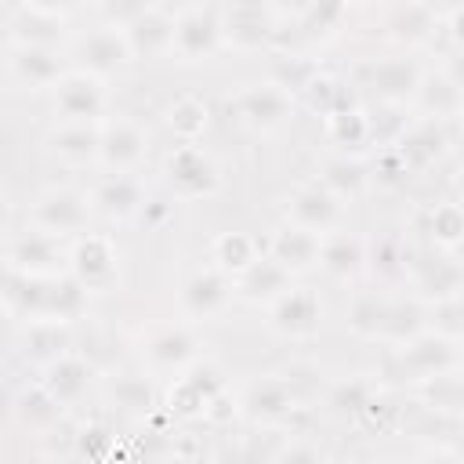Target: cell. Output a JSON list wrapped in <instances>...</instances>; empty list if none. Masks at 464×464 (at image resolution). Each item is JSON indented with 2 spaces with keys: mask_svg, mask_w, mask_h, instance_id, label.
I'll return each instance as SVG.
<instances>
[{
  "mask_svg": "<svg viewBox=\"0 0 464 464\" xmlns=\"http://www.w3.org/2000/svg\"><path fill=\"white\" fill-rule=\"evenodd\" d=\"M91 210H94L91 196H83L76 188H47L33 203V225L51 236H69V232L87 228Z\"/></svg>",
  "mask_w": 464,
  "mask_h": 464,
  "instance_id": "cell-7",
  "label": "cell"
},
{
  "mask_svg": "<svg viewBox=\"0 0 464 464\" xmlns=\"http://www.w3.org/2000/svg\"><path fill=\"white\" fill-rule=\"evenodd\" d=\"M286 221L301 225L315 236H330V232L341 228V199L330 188H323L319 181L297 185L286 199Z\"/></svg>",
  "mask_w": 464,
  "mask_h": 464,
  "instance_id": "cell-12",
  "label": "cell"
},
{
  "mask_svg": "<svg viewBox=\"0 0 464 464\" xmlns=\"http://www.w3.org/2000/svg\"><path fill=\"white\" fill-rule=\"evenodd\" d=\"M91 381H94V370H91V362L80 359V355H62V359H54V362H47V366H44V377H40V384H44L62 406L80 402V399L87 395Z\"/></svg>",
  "mask_w": 464,
  "mask_h": 464,
  "instance_id": "cell-26",
  "label": "cell"
},
{
  "mask_svg": "<svg viewBox=\"0 0 464 464\" xmlns=\"http://www.w3.org/2000/svg\"><path fill=\"white\" fill-rule=\"evenodd\" d=\"M7 33H11V44L54 47V40H62L65 33V11L47 4H14L7 7Z\"/></svg>",
  "mask_w": 464,
  "mask_h": 464,
  "instance_id": "cell-19",
  "label": "cell"
},
{
  "mask_svg": "<svg viewBox=\"0 0 464 464\" xmlns=\"http://www.w3.org/2000/svg\"><path fill=\"white\" fill-rule=\"evenodd\" d=\"M326 138L341 149H359V145L373 141L370 138V116L362 109H352V105L337 109V112L326 116Z\"/></svg>",
  "mask_w": 464,
  "mask_h": 464,
  "instance_id": "cell-40",
  "label": "cell"
},
{
  "mask_svg": "<svg viewBox=\"0 0 464 464\" xmlns=\"http://www.w3.org/2000/svg\"><path fill=\"white\" fill-rule=\"evenodd\" d=\"M109 450H112V435H109V428L91 424V428H83V431H80V453H83V457L102 460Z\"/></svg>",
  "mask_w": 464,
  "mask_h": 464,
  "instance_id": "cell-43",
  "label": "cell"
},
{
  "mask_svg": "<svg viewBox=\"0 0 464 464\" xmlns=\"http://www.w3.org/2000/svg\"><path fill=\"white\" fill-rule=\"evenodd\" d=\"M290 272L279 265V261H272L268 254H261V261H254L239 279H236V297H243L246 304H276L283 294H290L294 286H290Z\"/></svg>",
  "mask_w": 464,
  "mask_h": 464,
  "instance_id": "cell-23",
  "label": "cell"
},
{
  "mask_svg": "<svg viewBox=\"0 0 464 464\" xmlns=\"http://www.w3.org/2000/svg\"><path fill=\"white\" fill-rule=\"evenodd\" d=\"M460 308H464V301H460Z\"/></svg>",
  "mask_w": 464,
  "mask_h": 464,
  "instance_id": "cell-53",
  "label": "cell"
},
{
  "mask_svg": "<svg viewBox=\"0 0 464 464\" xmlns=\"http://www.w3.org/2000/svg\"><path fill=\"white\" fill-rule=\"evenodd\" d=\"M373 464H399V460H373Z\"/></svg>",
  "mask_w": 464,
  "mask_h": 464,
  "instance_id": "cell-50",
  "label": "cell"
},
{
  "mask_svg": "<svg viewBox=\"0 0 464 464\" xmlns=\"http://www.w3.org/2000/svg\"><path fill=\"white\" fill-rule=\"evenodd\" d=\"M446 29H450L453 44H457V47H464V4H457V7H450V11H446Z\"/></svg>",
  "mask_w": 464,
  "mask_h": 464,
  "instance_id": "cell-45",
  "label": "cell"
},
{
  "mask_svg": "<svg viewBox=\"0 0 464 464\" xmlns=\"http://www.w3.org/2000/svg\"><path fill=\"white\" fill-rule=\"evenodd\" d=\"M130 40L134 58H156L174 51V7H160V4H138V11L120 25Z\"/></svg>",
  "mask_w": 464,
  "mask_h": 464,
  "instance_id": "cell-10",
  "label": "cell"
},
{
  "mask_svg": "<svg viewBox=\"0 0 464 464\" xmlns=\"http://www.w3.org/2000/svg\"><path fill=\"white\" fill-rule=\"evenodd\" d=\"M424 232L435 246L450 250L457 243H464V203L460 199H450V203H435L424 218Z\"/></svg>",
  "mask_w": 464,
  "mask_h": 464,
  "instance_id": "cell-38",
  "label": "cell"
},
{
  "mask_svg": "<svg viewBox=\"0 0 464 464\" xmlns=\"http://www.w3.org/2000/svg\"><path fill=\"white\" fill-rule=\"evenodd\" d=\"M319 185L330 188L337 199H355V196H362L366 185H370V167H366L359 156H352V152L330 156V160L323 163V170H319Z\"/></svg>",
  "mask_w": 464,
  "mask_h": 464,
  "instance_id": "cell-30",
  "label": "cell"
},
{
  "mask_svg": "<svg viewBox=\"0 0 464 464\" xmlns=\"http://www.w3.org/2000/svg\"><path fill=\"white\" fill-rule=\"evenodd\" d=\"M218 395H221V377H218V370H214V366H199V370L181 373V377L170 384L167 406H170V413H178V417H196V413H207Z\"/></svg>",
  "mask_w": 464,
  "mask_h": 464,
  "instance_id": "cell-22",
  "label": "cell"
},
{
  "mask_svg": "<svg viewBox=\"0 0 464 464\" xmlns=\"http://www.w3.org/2000/svg\"><path fill=\"white\" fill-rule=\"evenodd\" d=\"M384 315H388V297L377 294H359L348 308V330L359 337H381L384 330Z\"/></svg>",
  "mask_w": 464,
  "mask_h": 464,
  "instance_id": "cell-41",
  "label": "cell"
},
{
  "mask_svg": "<svg viewBox=\"0 0 464 464\" xmlns=\"http://www.w3.org/2000/svg\"><path fill=\"white\" fill-rule=\"evenodd\" d=\"M276 7L268 4H225L221 7V40L236 51H261L276 40Z\"/></svg>",
  "mask_w": 464,
  "mask_h": 464,
  "instance_id": "cell-4",
  "label": "cell"
},
{
  "mask_svg": "<svg viewBox=\"0 0 464 464\" xmlns=\"http://www.w3.org/2000/svg\"><path fill=\"white\" fill-rule=\"evenodd\" d=\"M355 76L381 105H399V109L417 98L420 80H424V72L413 58H370L359 65Z\"/></svg>",
  "mask_w": 464,
  "mask_h": 464,
  "instance_id": "cell-1",
  "label": "cell"
},
{
  "mask_svg": "<svg viewBox=\"0 0 464 464\" xmlns=\"http://www.w3.org/2000/svg\"><path fill=\"white\" fill-rule=\"evenodd\" d=\"M7 69L11 76L29 87V91H44V87H58L69 69H65V58L58 47H47V44H11L7 51Z\"/></svg>",
  "mask_w": 464,
  "mask_h": 464,
  "instance_id": "cell-8",
  "label": "cell"
},
{
  "mask_svg": "<svg viewBox=\"0 0 464 464\" xmlns=\"http://www.w3.org/2000/svg\"><path fill=\"white\" fill-rule=\"evenodd\" d=\"M145 203H149V192L134 174H109L91 188V207L109 221L141 218Z\"/></svg>",
  "mask_w": 464,
  "mask_h": 464,
  "instance_id": "cell-17",
  "label": "cell"
},
{
  "mask_svg": "<svg viewBox=\"0 0 464 464\" xmlns=\"http://www.w3.org/2000/svg\"><path fill=\"white\" fill-rule=\"evenodd\" d=\"M457 192H460V203H464V170H460V178H457Z\"/></svg>",
  "mask_w": 464,
  "mask_h": 464,
  "instance_id": "cell-48",
  "label": "cell"
},
{
  "mask_svg": "<svg viewBox=\"0 0 464 464\" xmlns=\"http://www.w3.org/2000/svg\"><path fill=\"white\" fill-rule=\"evenodd\" d=\"M413 290H417V301H431V304L460 301L464 297V268L446 254L420 257L413 265Z\"/></svg>",
  "mask_w": 464,
  "mask_h": 464,
  "instance_id": "cell-18",
  "label": "cell"
},
{
  "mask_svg": "<svg viewBox=\"0 0 464 464\" xmlns=\"http://www.w3.org/2000/svg\"><path fill=\"white\" fill-rule=\"evenodd\" d=\"M460 127H464V105H460Z\"/></svg>",
  "mask_w": 464,
  "mask_h": 464,
  "instance_id": "cell-51",
  "label": "cell"
},
{
  "mask_svg": "<svg viewBox=\"0 0 464 464\" xmlns=\"http://www.w3.org/2000/svg\"><path fill=\"white\" fill-rule=\"evenodd\" d=\"M450 149V138H446V127L439 120H420L413 127H406V134L392 145V152L399 156L402 170H428L431 163H439Z\"/></svg>",
  "mask_w": 464,
  "mask_h": 464,
  "instance_id": "cell-20",
  "label": "cell"
},
{
  "mask_svg": "<svg viewBox=\"0 0 464 464\" xmlns=\"http://www.w3.org/2000/svg\"><path fill=\"white\" fill-rule=\"evenodd\" d=\"M218 47H225L221 7H214V4L174 7V54H181L185 62H203Z\"/></svg>",
  "mask_w": 464,
  "mask_h": 464,
  "instance_id": "cell-3",
  "label": "cell"
},
{
  "mask_svg": "<svg viewBox=\"0 0 464 464\" xmlns=\"http://www.w3.org/2000/svg\"><path fill=\"white\" fill-rule=\"evenodd\" d=\"M210 257H214V268H221L232 279H239L254 261H261L257 239L246 236V232H221L210 246Z\"/></svg>",
  "mask_w": 464,
  "mask_h": 464,
  "instance_id": "cell-32",
  "label": "cell"
},
{
  "mask_svg": "<svg viewBox=\"0 0 464 464\" xmlns=\"http://www.w3.org/2000/svg\"><path fill=\"white\" fill-rule=\"evenodd\" d=\"M424 334V308L420 301H406V297H395L388 301V315H384V330L381 337L384 341H395V344H410L413 337Z\"/></svg>",
  "mask_w": 464,
  "mask_h": 464,
  "instance_id": "cell-37",
  "label": "cell"
},
{
  "mask_svg": "<svg viewBox=\"0 0 464 464\" xmlns=\"http://www.w3.org/2000/svg\"><path fill=\"white\" fill-rule=\"evenodd\" d=\"M457 457H460V464H464V442H460V450H457Z\"/></svg>",
  "mask_w": 464,
  "mask_h": 464,
  "instance_id": "cell-49",
  "label": "cell"
},
{
  "mask_svg": "<svg viewBox=\"0 0 464 464\" xmlns=\"http://www.w3.org/2000/svg\"><path fill=\"white\" fill-rule=\"evenodd\" d=\"M149 152V138L141 130V123L127 120V116H112L102 120V149H98V163L116 170V174H130Z\"/></svg>",
  "mask_w": 464,
  "mask_h": 464,
  "instance_id": "cell-11",
  "label": "cell"
},
{
  "mask_svg": "<svg viewBox=\"0 0 464 464\" xmlns=\"http://www.w3.org/2000/svg\"><path fill=\"white\" fill-rule=\"evenodd\" d=\"M22 344H25V355L29 359H36V362H54V359H62V355H69L65 348H69V323H54V319H36V323H29L25 326V337H22Z\"/></svg>",
  "mask_w": 464,
  "mask_h": 464,
  "instance_id": "cell-33",
  "label": "cell"
},
{
  "mask_svg": "<svg viewBox=\"0 0 464 464\" xmlns=\"http://www.w3.org/2000/svg\"><path fill=\"white\" fill-rule=\"evenodd\" d=\"M167 127L181 145H196L203 138V130L210 127V109L203 98L196 94H181L170 109H167Z\"/></svg>",
  "mask_w": 464,
  "mask_h": 464,
  "instance_id": "cell-34",
  "label": "cell"
},
{
  "mask_svg": "<svg viewBox=\"0 0 464 464\" xmlns=\"http://www.w3.org/2000/svg\"><path fill=\"white\" fill-rule=\"evenodd\" d=\"M47 149L62 163H72V167L91 163L98 160V149H102V123H62L58 130H51Z\"/></svg>",
  "mask_w": 464,
  "mask_h": 464,
  "instance_id": "cell-27",
  "label": "cell"
},
{
  "mask_svg": "<svg viewBox=\"0 0 464 464\" xmlns=\"http://www.w3.org/2000/svg\"><path fill=\"white\" fill-rule=\"evenodd\" d=\"M330 406H334L337 413H344V417H355V413L370 410V392H366L362 381H341V384H334V392H330Z\"/></svg>",
  "mask_w": 464,
  "mask_h": 464,
  "instance_id": "cell-42",
  "label": "cell"
},
{
  "mask_svg": "<svg viewBox=\"0 0 464 464\" xmlns=\"http://www.w3.org/2000/svg\"><path fill=\"white\" fill-rule=\"evenodd\" d=\"M319 250H323V236L301 228V225H279L272 243H268V257L279 261L290 276H301V272H312L319 265Z\"/></svg>",
  "mask_w": 464,
  "mask_h": 464,
  "instance_id": "cell-21",
  "label": "cell"
},
{
  "mask_svg": "<svg viewBox=\"0 0 464 464\" xmlns=\"http://www.w3.org/2000/svg\"><path fill=\"white\" fill-rule=\"evenodd\" d=\"M54 112H62L65 123H98L105 116V83H102V76L72 69L54 87Z\"/></svg>",
  "mask_w": 464,
  "mask_h": 464,
  "instance_id": "cell-9",
  "label": "cell"
},
{
  "mask_svg": "<svg viewBox=\"0 0 464 464\" xmlns=\"http://www.w3.org/2000/svg\"><path fill=\"white\" fill-rule=\"evenodd\" d=\"M69 276H76L87 290H105L116 279V246L109 236L83 232L69 250Z\"/></svg>",
  "mask_w": 464,
  "mask_h": 464,
  "instance_id": "cell-14",
  "label": "cell"
},
{
  "mask_svg": "<svg viewBox=\"0 0 464 464\" xmlns=\"http://www.w3.org/2000/svg\"><path fill=\"white\" fill-rule=\"evenodd\" d=\"M232 109L239 116V123L254 127V130H276L290 120L294 112V94H286L279 83L265 80V83H250L243 91H236Z\"/></svg>",
  "mask_w": 464,
  "mask_h": 464,
  "instance_id": "cell-6",
  "label": "cell"
},
{
  "mask_svg": "<svg viewBox=\"0 0 464 464\" xmlns=\"http://www.w3.org/2000/svg\"><path fill=\"white\" fill-rule=\"evenodd\" d=\"M439 25V11L428 4H395L384 14V29L399 44H424Z\"/></svg>",
  "mask_w": 464,
  "mask_h": 464,
  "instance_id": "cell-29",
  "label": "cell"
},
{
  "mask_svg": "<svg viewBox=\"0 0 464 464\" xmlns=\"http://www.w3.org/2000/svg\"><path fill=\"white\" fill-rule=\"evenodd\" d=\"M276 464H326V457H323V450L312 446V442H290V446L276 457Z\"/></svg>",
  "mask_w": 464,
  "mask_h": 464,
  "instance_id": "cell-44",
  "label": "cell"
},
{
  "mask_svg": "<svg viewBox=\"0 0 464 464\" xmlns=\"http://www.w3.org/2000/svg\"><path fill=\"white\" fill-rule=\"evenodd\" d=\"M232 294H236V279L210 265V268H203V272H196V276L185 279L181 304H185L188 315H214V312L225 308V301Z\"/></svg>",
  "mask_w": 464,
  "mask_h": 464,
  "instance_id": "cell-24",
  "label": "cell"
},
{
  "mask_svg": "<svg viewBox=\"0 0 464 464\" xmlns=\"http://www.w3.org/2000/svg\"><path fill=\"white\" fill-rule=\"evenodd\" d=\"M62 265H69V254L62 250V239L51 232H22L7 246V272L33 276V279H58Z\"/></svg>",
  "mask_w": 464,
  "mask_h": 464,
  "instance_id": "cell-5",
  "label": "cell"
},
{
  "mask_svg": "<svg viewBox=\"0 0 464 464\" xmlns=\"http://www.w3.org/2000/svg\"><path fill=\"white\" fill-rule=\"evenodd\" d=\"M163 181L178 199H207L221 188L218 163L199 145H178L163 163Z\"/></svg>",
  "mask_w": 464,
  "mask_h": 464,
  "instance_id": "cell-2",
  "label": "cell"
},
{
  "mask_svg": "<svg viewBox=\"0 0 464 464\" xmlns=\"http://www.w3.org/2000/svg\"><path fill=\"white\" fill-rule=\"evenodd\" d=\"M199 464H218V460H199Z\"/></svg>",
  "mask_w": 464,
  "mask_h": 464,
  "instance_id": "cell-52",
  "label": "cell"
},
{
  "mask_svg": "<svg viewBox=\"0 0 464 464\" xmlns=\"http://www.w3.org/2000/svg\"><path fill=\"white\" fill-rule=\"evenodd\" d=\"M420 464H460V457L450 453V450H439V453H428Z\"/></svg>",
  "mask_w": 464,
  "mask_h": 464,
  "instance_id": "cell-47",
  "label": "cell"
},
{
  "mask_svg": "<svg viewBox=\"0 0 464 464\" xmlns=\"http://www.w3.org/2000/svg\"><path fill=\"white\" fill-rule=\"evenodd\" d=\"M417 102L420 109L431 116V120H442V116H460V105H464V91L446 76V72H435V76H424L420 80V91H417Z\"/></svg>",
  "mask_w": 464,
  "mask_h": 464,
  "instance_id": "cell-36",
  "label": "cell"
},
{
  "mask_svg": "<svg viewBox=\"0 0 464 464\" xmlns=\"http://www.w3.org/2000/svg\"><path fill=\"white\" fill-rule=\"evenodd\" d=\"M76 51H80L83 72H91V76H109V72L123 69V65L134 58L127 33H123L120 25H112V22H109V25H94V29H87V33L80 36Z\"/></svg>",
  "mask_w": 464,
  "mask_h": 464,
  "instance_id": "cell-13",
  "label": "cell"
},
{
  "mask_svg": "<svg viewBox=\"0 0 464 464\" xmlns=\"http://www.w3.org/2000/svg\"><path fill=\"white\" fill-rule=\"evenodd\" d=\"M109 399L123 410V413H134V417H145L152 413L156 406V388L145 373H112L109 377Z\"/></svg>",
  "mask_w": 464,
  "mask_h": 464,
  "instance_id": "cell-35",
  "label": "cell"
},
{
  "mask_svg": "<svg viewBox=\"0 0 464 464\" xmlns=\"http://www.w3.org/2000/svg\"><path fill=\"white\" fill-rule=\"evenodd\" d=\"M319 319H323V301H319V294L308 290V286H294L290 294H283V297L268 308L272 330L283 334V337H294V341L319 334Z\"/></svg>",
  "mask_w": 464,
  "mask_h": 464,
  "instance_id": "cell-16",
  "label": "cell"
},
{
  "mask_svg": "<svg viewBox=\"0 0 464 464\" xmlns=\"http://www.w3.org/2000/svg\"><path fill=\"white\" fill-rule=\"evenodd\" d=\"M196 348H199V344H196V337H192L188 330L167 326V330H160V334L149 337L145 355H149V362L160 366V370H185L188 362H196Z\"/></svg>",
  "mask_w": 464,
  "mask_h": 464,
  "instance_id": "cell-31",
  "label": "cell"
},
{
  "mask_svg": "<svg viewBox=\"0 0 464 464\" xmlns=\"http://www.w3.org/2000/svg\"><path fill=\"white\" fill-rule=\"evenodd\" d=\"M62 402L44 388V384H33V388H22L14 395V417L29 428H44V424H54L62 417Z\"/></svg>",
  "mask_w": 464,
  "mask_h": 464,
  "instance_id": "cell-39",
  "label": "cell"
},
{
  "mask_svg": "<svg viewBox=\"0 0 464 464\" xmlns=\"http://www.w3.org/2000/svg\"><path fill=\"white\" fill-rule=\"evenodd\" d=\"M442 72H446V76L464 91V47H457V51L446 58V69H442Z\"/></svg>",
  "mask_w": 464,
  "mask_h": 464,
  "instance_id": "cell-46",
  "label": "cell"
},
{
  "mask_svg": "<svg viewBox=\"0 0 464 464\" xmlns=\"http://www.w3.org/2000/svg\"><path fill=\"white\" fill-rule=\"evenodd\" d=\"M402 366L413 373V377H420V381H442V377H450L457 366H460V348L446 337V334H431V330H424L420 337H413L410 344H402Z\"/></svg>",
  "mask_w": 464,
  "mask_h": 464,
  "instance_id": "cell-15",
  "label": "cell"
},
{
  "mask_svg": "<svg viewBox=\"0 0 464 464\" xmlns=\"http://www.w3.org/2000/svg\"><path fill=\"white\" fill-rule=\"evenodd\" d=\"M294 388L283 377H257L243 395V413L261 424H276L294 413Z\"/></svg>",
  "mask_w": 464,
  "mask_h": 464,
  "instance_id": "cell-25",
  "label": "cell"
},
{
  "mask_svg": "<svg viewBox=\"0 0 464 464\" xmlns=\"http://www.w3.org/2000/svg\"><path fill=\"white\" fill-rule=\"evenodd\" d=\"M319 268L337 276V279H348V276H359L366 268V243L355 236V232H330L323 236V250H319Z\"/></svg>",
  "mask_w": 464,
  "mask_h": 464,
  "instance_id": "cell-28",
  "label": "cell"
}]
</instances>
